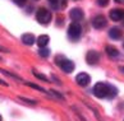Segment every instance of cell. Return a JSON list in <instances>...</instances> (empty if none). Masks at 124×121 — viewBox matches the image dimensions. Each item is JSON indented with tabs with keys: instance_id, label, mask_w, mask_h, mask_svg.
<instances>
[{
	"instance_id": "obj_1",
	"label": "cell",
	"mask_w": 124,
	"mask_h": 121,
	"mask_svg": "<svg viewBox=\"0 0 124 121\" xmlns=\"http://www.w3.org/2000/svg\"><path fill=\"white\" fill-rule=\"evenodd\" d=\"M93 94L97 98H114L116 96V89L110 84L100 82L93 87Z\"/></svg>"
},
{
	"instance_id": "obj_2",
	"label": "cell",
	"mask_w": 124,
	"mask_h": 121,
	"mask_svg": "<svg viewBox=\"0 0 124 121\" xmlns=\"http://www.w3.org/2000/svg\"><path fill=\"white\" fill-rule=\"evenodd\" d=\"M51 12L47 10L46 8H40L37 13H36V19L39 21V23H41V24H44V26H46L50 23V21H51Z\"/></svg>"
},
{
	"instance_id": "obj_3",
	"label": "cell",
	"mask_w": 124,
	"mask_h": 121,
	"mask_svg": "<svg viewBox=\"0 0 124 121\" xmlns=\"http://www.w3.org/2000/svg\"><path fill=\"white\" fill-rule=\"evenodd\" d=\"M68 35H69V37L74 41H77L78 38H79L81 35H82V27H81L79 23L78 22L72 23V24L69 26V28H68Z\"/></svg>"
},
{
	"instance_id": "obj_4",
	"label": "cell",
	"mask_w": 124,
	"mask_h": 121,
	"mask_svg": "<svg viewBox=\"0 0 124 121\" xmlns=\"http://www.w3.org/2000/svg\"><path fill=\"white\" fill-rule=\"evenodd\" d=\"M86 60L90 65H95V64H97L99 60H100V54L97 51H88L86 55Z\"/></svg>"
},
{
	"instance_id": "obj_5",
	"label": "cell",
	"mask_w": 124,
	"mask_h": 121,
	"mask_svg": "<svg viewBox=\"0 0 124 121\" xmlns=\"http://www.w3.org/2000/svg\"><path fill=\"white\" fill-rule=\"evenodd\" d=\"M106 18H105L104 15H96L93 18V21H92V26L95 27L96 29H101V28H104L105 26H106Z\"/></svg>"
},
{
	"instance_id": "obj_6",
	"label": "cell",
	"mask_w": 124,
	"mask_h": 121,
	"mask_svg": "<svg viewBox=\"0 0 124 121\" xmlns=\"http://www.w3.org/2000/svg\"><path fill=\"white\" fill-rule=\"evenodd\" d=\"M76 80H77V83H78L81 87H86V85L90 83L91 78H90V75H88L87 73H79V74L76 77Z\"/></svg>"
},
{
	"instance_id": "obj_7",
	"label": "cell",
	"mask_w": 124,
	"mask_h": 121,
	"mask_svg": "<svg viewBox=\"0 0 124 121\" xmlns=\"http://www.w3.org/2000/svg\"><path fill=\"white\" fill-rule=\"evenodd\" d=\"M59 65H60V68H62L65 73H72L73 70H74V63L70 61V60L64 59L62 63H59Z\"/></svg>"
},
{
	"instance_id": "obj_8",
	"label": "cell",
	"mask_w": 124,
	"mask_h": 121,
	"mask_svg": "<svg viewBox=\"0 0 124 121\" xmlns=\"http://www.w3.org/2000/svg\"><path fill=\"white\" fill-rule=\"evenodd\" d=\"M83 17H85V14H83V12H82V9H79V8H73L70 10V18L74 22L83 19Z\"/></svg>"
},
{
	"instance_id": "obj_9",
	"label": "cell",
	"mask_w": 124,
	"mask_h": 121,
	"mask_svg": "<svg viewBox=\"0 0 124 121\" xmlns=\"http://www.w3.org/2000/svg\"><path fill=\"white\" fill-rule=\"evenodd\" d=\"M110 18H111V21H122L124 18V10L123 9H113L111 12H110Z\"/></svg>"
},
{
	"instance_id": "obj_10",
	"label": "cell",
	"mask_w": 124,
	"mask_h": 121,
	"mask_svg": "<svg viewBox=\"0 0 124 121\" xmlns=\"http://www.w3.org/2000/svg\"><path fill=\"white\" fill-rule=\"evenodd\" d=\"M22 42H23L24 45L27 46H31L35 43V36L32 33H24L23 36H22Z\"/></svg>"
},
{
	"instance_id": "obj_11",
	"label": "cell",
	"mask_w": 124,
	"mask_h": 121,
	"mask_svg": "<svg viewBox=\"0 0 124 121\" xmlns=\"http://www.w3.org/2000/svg\"><path fill=\"white\" fill-rule=\"evenodd\" d=\"M49 42H50V38H49L47 35H41L39 38H37V45H39V47H46Z\"/></svg>"
},
{
	"instance_id": "obj_12",
	"label": "cell",
	"mask_w": 124,
	"mask_h": 121,
	"mask_svg": "<svg viewBox=\"0 0 124 121\" xmlns=\"http://www.w3.org/2000/svg\"><path fill=\"white\" fill-rule=\"evenodd\" d=\"M109 36L111 37L113 40H119L122 37V31L119 28H116V27H114V28H111L109 31Z\"/></svg>"
},
{
	"instance_id": "obj_13",
	"label": "cell",
	"mask_w": 124,
	"mask_h": 121,
	"mask_svg": "<svg viewBox=\"0 0 124 121\" xmlns=\"http://www.w3.org/2000/svg\"><path fill=\"white\" fill-rule=\"evenodd\" d=\"M106 52L109 56H113V57H115L119 55V51L115 47H113V46H106Z\"/></svg>"
},
{
	"instance_id": "obj_14",
	"label": "cell",
	"mask_w": 124,
	"mask_h": 121,
	"mask_svg": "<svg viewBox=\"0 0 124 121\" xmlns=\"http://www.w3.org/2000/svg\"><path fill=\"white\" fill-rule=\"evenodd\" d=\"M39 54H40V56H42V57H47L50 55V50L46 49V47H40Z\"/></svg>"
},
{
	"instance_id": "obj_15",
	"label": "cell",
	"mask_w": 124,
	"mask_h": 121,
	"mask_svg": "<svg viewBox=\"0 0 124 121\" xmlns=\"http://www.w3.org/2000/svg\"><path fill=\"white\" fill-rule=\"evenodd\" d=\"M28 85H30V87H32V88H35V89H37V91H40V92H44V93H46V91H45L42 87H40V85L32 84V83H28Z\"/></svg>"
},
{
	"instance_id": "obj_16",
	"label": "cell",
	"mask_w": 124,
	"mask_h": 121,
	"mask_svg": "<svg viewBox=\"0 0 124 121\" xmlns=\"http://www.w3.org/2000/svg\"><path fill=\"white\" fill-rule=\"evenodd\" d=\"M33 75H35L36 78H39V79H41V80H45V82H47V78L45 77V75H42V74H39L37 71H33Z\"/></svg>"
},
{
	"instance_id": "obj_17",
	"label": "cell",
	"mask_w": 124,
	"mask_h": 121,
	"mask_svg": "<svg viewBox=\"0 0 124 121\" xmlns=\"http://www.w3.org/2000/svg\"><path fill=\"white\" fill-rule=\"evenodd\" d=\"M13 1H14L17 5H19V7H23L24 4H26V1L27 0H13Z\"/></svg>"
},
{
	"instance_id": "obj_18",
	"label": "cell",
	"mask_w": 124,
	"mask_h": 121,
	"mask_svg": "<svg viewBox=\"0 0 124 121\" xmlns=\"http://www.w3.org/2000/svg\"><path fill=\"white\" fill-rule=\"evenodd\" d=\"M58 1H59V0H49V3L51 4L54 8H58Z\"/></svg>"
},
{
	"instance_id": "obj_19",
	"label": "cell",
	"mask_w": 124,
	"mask_h": 121,
	"mask_svg": "<svg viewBox=\"0 0 124 121\" xmlns=\"http://www.w3.org/2000/svg\"><path fill=\"white\" fill-rule=\"evenodd\" d=\"M0 51H1V52H9V50L5 49V47H3V46H0Z\"/></svg>"
},
{
	"instance_id": "obj_20",
	"label": "cell",
	"mask_w": 124,
	"mask_h": 121,
	"mask_svg": "<svg viewBox=\"0 0 124 121\" xmlns=\"http://www.w3.org/2000/svg\"><path fill=\"white\" fill-rule=\"evenodd\" d=\"M100 4H102V5H106V4H108V0H100Z\"/></svg>"
},
{
	"instance_id": "obj_21",
	"label": "cell",
	"mask_w": 124,
	"mask_h": 121,
	"mask_svg": "<svg viewBox=\"0 0 124 121\" xmlns=\"http://www.w3.org/2000/svg\"><path fill=\"white\" fill-rule=\"evenodd\" d=\"M0 84H1V85H4V87H7V85H8V84H7V83L4 82V80H1V79H0Z\"/></svg>"
},
{
	"instance_id": "obj_22",
	"label": "cell",
	"mask_w": 124,
	"mask_h": 121,
	"mask_svg": "<svg viewBox=\"0 0 124 121\" xmlns=\"http://www.w3.org/2000/svg\"><path fill=\"white\" fill-rule=\"evenodd\" d=\"M116 1H118V3H122V1L124 3V0H116Z\"/></svg>"
},
{
	"instance_id": "obj_23",
	"label": "cell",
	"mask_w": 124,
	"mask_h": 121,
	"mask_svg": "<svg viewBox=\"0 0 124 121\" xmlns=\"http://www.w3.org/2000/svg\"><path fill=\"white\" fill-rule=\"evenodd\" d=\"M1 120H3V119H1V116H0V121H1Z\"/></svg>"
},
{
	"instance_id": "obj_24",
	"label": "cell",
	"mask_w": 124,
	"mask_h": 121,
	"mask_svg": "<svg viewBox=\"0 0 124 121\" xmlns=\"http://www.w3.org/2000/svg\"><path fill=\"white\" fill-rule=\"evenodd\" d=\"M0 60H1V57H0Z\"/></svg>"
}]
</instances>
